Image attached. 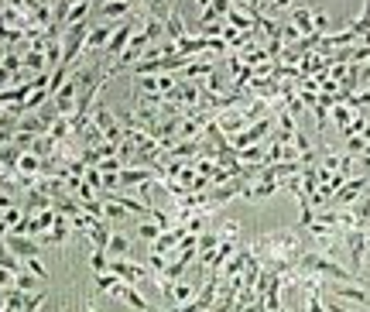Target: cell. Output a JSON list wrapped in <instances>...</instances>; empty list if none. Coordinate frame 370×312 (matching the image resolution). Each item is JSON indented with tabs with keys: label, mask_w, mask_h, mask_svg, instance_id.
<instances>
[{
	"label": "cell",
	"mask_w": 370,
	"mask_h": 312,
	"mask_svg": "<svg viewBox=\"0 0 370 312\" xmlns=\"http://www.w3.org/2000/svg\"><path fill=\"white\" fill-rule=\"evenodd\" d=\"M90 120H93V127L103 134V141H110V144H124L127 141V131H124V124H120V117L114 114V110H107V107H93V114H90Z\"/></svg>",
	"instance_id": "1"
},
{
	"label": "cell",
	"mask_w": 370,
	"mask_h": 312,
	"mask_svg": "<svg viewBox=\"0 0 370 312\" xmlns=\"http://www.w3.org/2000/svg\"><path fill=\"white\" fill-rule=\"evenodd\" d=\"M96 11H100V21L120 25V21H127L131 14H137L141 8L134 4V0H103V4H96Z\"/></svg>",
	"instance_id": "2"
},
{
	"label": "cell",
	"mask_w": 370,
	"mask_h": 312,
	"mask_svg": "<svg viewBox=\"0 0 370 312\" xmlns=\"http://www.w3.org/2000/svg\"><path fill=\"white\" fill-rule=\"evenodd\" d=\"M367 185H370V175L349 179V182H346V185H343V189L332 196V203H329V206H332V209H349V206H353V203H356V199L367 192Z\"/></svg>",
	"instance_id": "3"
},
{
	"label": "cell",
	"mask_w": 370,
	"mask_h": 312,
	"mask_svg": "<svg viewBox=\"0 0 370 312\" xmlns=\"http://www.w3.org/2000/svg\"><path fill=\"white\" fill-rule=\"evenodd\" d=\"M4 244H8V250H11L14 257H21V261H25V257H42V250H45L42 240H35V237H21V233H8Z\"/></svg>",
	"instance_id": "4"
},
{
	"label": "cell",
	"mask_w": 370,
	"mask_h": 312,
	"mask_svg": "<svg viewBox=\"0 0 370 312\" xmlns=\"http://www.w3.org/2000/svg\"><path fill=\"white\" fill-rule=\"evenodd\" d=\"M114 28H117V25H107V21L90 25V35H86V52H100V55H103V49H107V42H110V35H114Z\"/></svg>",
	"instance_id": "5"
},
{
	"label": "cell",
	"mask_w": 370,
	"mask_h": 312,
	"mask_svg": "<svg viewBox=\"0 0 370 312\" xmlns=\"http://www.w3.org/2000/svg\"><path fill=\"white\" fill-rule=\"evenodd\" d=\"M117 298H120V302H127L134 312H151V302L137 291V285H127V281H124V285H120V291H117Z\"/></svg>",
	"instance_id": "6"
},
{
	"label": "cell",
	"mask_w": 370,
	"mask_h": 312,
	"mask_svg": "<svg viewBox=\"0 0 370 312\" xmlns=\"http://www.w3.org/2000/svg\"><path fill=\"white\" fill-rule=\"evenodd\" d=\"M291 25L298 28V35H302V38L315 35V25H312V8H295V11H291Z\"/></svg>",
	"instance_id": "7"
},
{
	"label": "cell",
	"mask_w": 370,
	"mask_h": 312,
	"mask_svg": "<svg viewBox=\"0 0 370 312\" xmlns=\"http://www.w3.org/2000/svg\"><path fill=\"white\" fill-rule=\"evenodd\" d=\"M120 285H124V281H120L114 271H100V274H96V291H100V295H117Z\"/></svg>",
	"instance_id": "8"
},
{
	"label": "cell",
	"mask_w": 370,
	"mask_h": 312,
	"mask_svg": "<svg viewBox=\"0 0 370 312\" xmlns=\"http://www.w3.org/2000/svg\"><path fill=\"white\" fill-rule=\"evenodd\" d=\"M107 254H110V257H131V240L114 230V237H110V244H107Z\"/></svg>",
	"instance_id": "9"
},
{
	"label": "cell",
	"mask_w": 370,
	"mask_h": 312,
	"mask_svg": "<svg viewBox=\"0 0 370 312\" xmlns=\"http://www.w3.org/2000/svg\"><path fill=\"white\" fill-rule=\"evenodd\" d=\"M38 285H42V281H38V278H35L31 271H21V274L14 278V288H18V291H25V295L38 291Z\"/></svg>",
	"instance_id": "10"
},
{
	"label": "cell",
	"mask_w": 370,
	"mask_h": 312,
	"mask_svg": "<svg viewBox=\"0 0 370 312\" xmlns=\"http://www.w3.org/2000/svg\"><path fill=\"white\" fill-rule=\"evenodd\" d=\"M216 233H220V240H226V244H240V223H233V220H226Z\"/></svg>",
	"instance_id": "11"
},
{
	"label": "cell",
	"mask_w": 370,
	"mask_h": 312,
	"mask_svg": "<svg viewBox=\"0 0 370 312\" xmlns=\"http://www.w3.org/2000/svg\"><path fill=\"white\" fill-rule=\"evenodd\" d=\"M21 264H25V271H31L38 281H49V268L42 264V257H25Z\"/></svg>",
	"instance_id": "12"
},
{
	"label": "cell",
	"mask_w": 370,
	"mask_h": 312,
	"mask_svg": "<svg viewBox=\"0 0 370 312\" xmlns=\"http://www.w3.org/2000/svg\"><path fill=\"white\" fill-rule=\"evenodd\" d=\"M137 233H141V237H144L148 244H155V240H158V233H161V226H158L155 220H144V223L137 226Z\"/></svg>",
	"instance_id": "13"
},
{
	"label": "cell",
	"mask_w": 370,
	"mask_h": 312,
	"mask_svg": "<svg viewBox=\"0 0 370 312\" xmlns=\"http://www.w3.org/2000/svg\"><path fill=\"white\" fill-rule=\"evenodd\" d=\"M90 264H93V271L100 274V271H107V268H110V254H107V250H96V247H93V254H90Z\"/></svg>",
	"instance_id": "14"
},
{
	"label": "cell",
	"mask_w": 370,
	"mask_h": 312,
	"mask_svg": "<svg viewBox=\"0 0 370 312\" xmlns=\"http://www.w3.org/2000/svg\"><path fill=\"white\" fill-rule=\"evenodd\" d=\"M312 25H315L319 35H326V31H329V14H326L322 8H312Z\"/></svg>",
	"instance_id": "15"
},
{
	"label": "cell",
	"mask_w": 370,
	"mask_h": 312,
	"mask_svg": "<svg viewBox=\"0 0 370 312\" xmlns=\"http://www.w3.org/2000/svg\"><path fill=\"white\" fill-rule=\"evenodd\" d=\"M137 86H141V93H158V76H141Z\"/></svg>",
	"instance_id": "16"
},
{
	"label": "cell",
	"mask_w": 370,
	"mask_h": 312,
	"mask_svg": "<svg viewBox=\"0 0 370 312\" xmlns=\"http://www.w3.org/2000/svg\"><path fill=\"white\" fill-rule=\"evenodd\" d=\"M285 8H295V0H267V11H285Z\"/></svg>",
	"instance_id": "17"
},
{
	"label": "cell",
	"mask_w": 370,
	"mask_h": 312,
	"mask_svg": "<svg viewBox=\"0 0 370 312\" xmlns=\"http://www.w3.org/2000/svg\"><path fill=\"white\" fill-rule=\"evenodd\" d=\"M14 134H18V131H4V127H0V148L14 144Z\"/></svg>",
	"instance_id": "18"
},
{
	"label": "cell",
	"mask_w": 370,
	"mask_h": 312,
	"mask_svg": "<svg viewBox=\"0 0 370 312\" xmlns=\"http://www.w3.org/2000/svg\"><path fill=\"white\" fill-rule=\"evenodd\" d=\"M4 175H8V168H4V165H0V179H4Z\"/></svg>",
	"instance_id": "19"
},
{
	"label": "cell",
	"mask_w": 370,
	"mask_h": 312,
	"mask_svg": "<svg viewBox=\"0 0 370 312\" xmlns=\"http://www.w3.org/2000/svg\"><path fill=\"white\" fill-rule=\"evenodd\" d=\"M83 312H96V309H93V305H86V309H83Z\"/></svg>",
	"instance_id": "20"
},
{
	"label": "cell",
	"mask_w": 370,
	"mask_h": 312,
	"mask_svg": "<svg viewBox=\"0 0 370 312\" xmlns=\"http://www.w3.org/2000/svg\"><path fill=\"white\" fill-rule=\"evenodd\" d=\"M0 312H14V309H8V305H4V309H0Z\"/></svg>",
	"instance_id": "21"
},
{
	"label": "cell",
	"mask_w": 370,
	"mask_h": 312,
	"mask_svg": "<svg viewBox=\"0 0 370 312\" xmlns=\"http://www.w3.org/2000/svg\"><path fill=\"white\" fill-rule=\"evenodd\" d=\"M90 4H103V0H90Z\"/></svg>",
	"instance_id": "22"
},
{
	"label": "cell",
	"mask_w": 370,
	"mask_h": 312,
	"mask_svg": "<svg viewBox=\"0 0 370 312\" xmlns=\"http://www.w3.org/2000/svg\"><path fill=\"white\" fill-rule=\"evenodd\" d=\"M52 4H55V0H52Z\"/></svg>",
	"instance_id": "23"
}]
</instances>
